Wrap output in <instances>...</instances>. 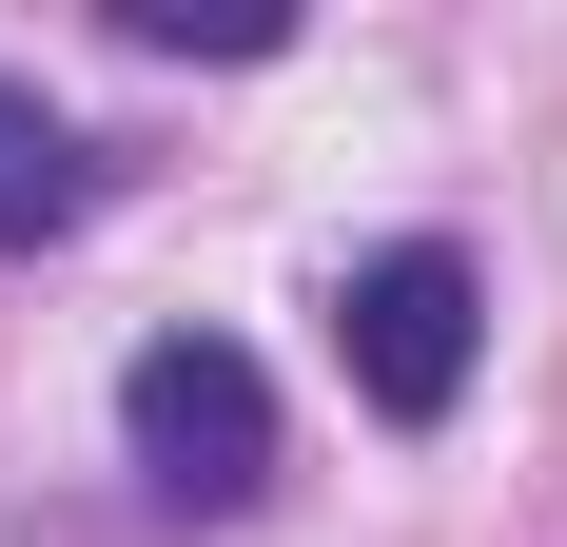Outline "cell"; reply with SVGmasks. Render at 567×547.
Here are the masks:
<instances>
[{"label":"cell","mask_w":567,"mask_h":547,"mask_svg":"<svg viewBox=\"0 0 567 547\" xmlns=\"http://www.w3.org/2000/svg\"><path fill=\"white\" fill-rule=\"evenodd\" d=\"M117 450L157 469V508H255L275 489V372L235 332H157L117 372Z\"/></svg>","instance_id":"cell-1"},{"label":"cell","mask_w":567,"mask_h":547,"mask_svg":"<svg viewBox=\"0 0 567 547\" xmlns=\"http://www.w3.org/2000/svg\"><path fill=\"white\" fill-rule=\"evenodd\" d=\"M117 40H157V59H275V0H117Z\"/></svg>","instance_id":"cell-4"},{"label":"cell","mask_w":567,"mask_h":547,"mask_svg":"<svg viewBox=\"0 0 567 547\" xmlns=\"http://www.w3.org/2000/svg\"><path fill=\"white\" fill-rule=\"evenodd\" d=\"M79 196H99V137L40 99V79H0V255H40V235H79Z\"/></svg>","instance_id":"cell-3"},{"label":"cell","mask_w":567,"mask_h":547,"mask_svg":"<svg viewBox=\"0 0 567 547\" xmlns=\"http://www.w3.org/2000/svg\"><path fill=\"white\" fill-rule=\"evenodd\" d=\"M333 352H352V391L392 411V431H431L470 391V352H489V293H470V255L451 235H392V255H352L333 274Z\"/></svg>","instance_id":"cell-2"}]
</instances>
